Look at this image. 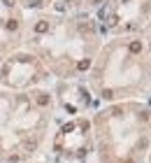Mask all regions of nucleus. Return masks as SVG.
<instances>
[{
	"label": "nucleus",
	"mask_w": 151,
	"mask_h": 163,
	"mask_svg": "<svg viewBox=\"0 0 151 163\" xmlns=\"http://www.w3.org/2000/svg\"><path fill=\"white\" fill-rule=\"evenodd\" d=\"M130 52H133V54L142 52V42H137V40H135V42H130Z\"/></svg>",
	"instance_id": "f03ea898"
},
{
	"label": "nucleus",
	"mask_w": 151,
	"mask_h": 163,
	"mask_svg": "<svg viewBox=\"0 0 151 163\" xmlns=\"http://www.w3.org/2000/svg\"><path fill=\"white\" fill-rule=\"evenodd\" d=\"M102 96H105V98H112V96H114V91H112V89H107V91H102Z\"/></svg>",
	"instance_id": "39448f33"
},
{
	"label": "nucleus",
	"mask_w": 151,
	"mask_h": 163,
	"mask_svg": "<svg viewBox=\"0 0 151 163\" xmlns=\"http://www.w3.org/2000/svg\"><path fill=\"white\" fill-rule=\"evenodd\" d=\"M35 30L37 33H44V30H49V24H47V21H40V24L35 26Z\"/></svg>",
	"instance_id": "f257e3e1"
},
{
	"label": "nucleus",
	"mask_w": 151,
	"mask_h": 163,
	"mask_svg": "<svg viewBox=\"0 0 151 163\" xmlns=\"http://www.w3.org/2000/svg\"><path fill=\"white\" fill-rule=\"evenodd\" d=\"M91 68V61L86 58V61H79V70H89Z\"/></svg>",
	"instance_id": "7ed1b4c3"
},
{
	"label": "nucleus",
	"mask_w": 151,
	"mask_h": 163,
	"mask_svg": "<svg viewBox=\"0 0 151 163\" xmlns=\"http://www.w3.org/2000/svg\"><path fill=\"white\" fill-rule=\"evenodd\" d=\"M7 28H9V30H17V28H19V24H17V21H9V24H7Z\"/></svg>",
	"instance_id": "20e7f679"
}]
</instances>
